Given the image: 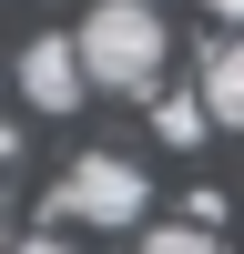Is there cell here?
Wrapping results in <instances>:
<instances>
[{"label": "cell", "mask_w": 244, "mask_h": 254, "mask_svg": "<svg viewBox=\"0 0 244 254\" xmlns=\"http://www.w3.org/2000/svg\"><path fill=\"white\" fill-rule=\"evenodd\" d=\"M193 92H203V112H214L224 132H244V31L203 51V81H193Z\"/></svg>", "instance_id": "277c9868"}, {"label": "cell", "mask_w": 244, "mask_h": 254, "mask_svg": "<svg viewBox=\"0 0 244 254\" xmlns=\"http://www.w3.org/2000/svg\"><path fill=\"white\" fill-rule=\"evenodd\" d=\"M153 132H163V142H203V132H214L203 92H153Z\"/></svg>", "instance_id": "5b68a950"}, {"label": "cell", "mask_w": 244, "mask_h": 254, "mask_svg": "<svg viewBox=\"0 0 244 254\" xmlns=\"http://www.w3.org/2000/svg\"><path fill=\"white\" fill-rule=\"evenodd\" d=\"M203 10H214V20H234V31H244V0H203Z\"/></svg>", "instance_id": "ba28073f"}, {"label": "cell", "mask_w": 244, "mask_h": 254, "mask_svg": "<svg viewBox=\"0 0 244 254\" xmlns=\"http://www.w3.org/2000/svg\"><path fill=\"white\" fill-rule=\"evenodd\" d=\"M10 254H71V244H61V234H20Z\"/></svg>", "instance_id": "52a82bcc"}, {"label": "cell", "mask_w": 244, "mask_h": 254, "mask_svg": "<svg viewBox=\"0 0 244 254\" xmlns=\"http://www.w3.org/2000/svg\"><path fill=\"white\" fill-rule=\"evenodd\" d=\"M142 254H224V244H214V224L183 214V224H163V234H142Z\"/></svg>", "instance_id": "8992f818"}, {"label": "cell", "mask_w": 244, "mask_h": 254, "mask_svg": "<svg viewBox=\"0 0 244 254\" xmlns=\"http://www.w3.org/2000/svg\"><path fill=\"white\" fill-rule=\"evenodd\" d=\"M10 153H20V132H10V122H0V173H10Z\"/></svg>", "instance_id": "9c48e42d"}, {"label": "cell", "mask_w": 244, "mask_h": 254, "mask_svg": "<svg viewBox=\"0 0 244 254\" xmlns=\"http://www.w3.org/2000/svg\"><path fill=\"white\" fill-rule=\"evenodd\" d=\"M163 51H173L163 10H142V0H92V20H81V71H92L102 92H153Z\"/></svg>", "instance_id": "6da1fadb"}, {"label": "cell", "mask_w": 244, "mask_h": 254, "mask_svg": "<svg viewBox=\"0 0 244 254\" xmlns=\"http://www.w3.org/2000/svg\"><path fill=\"white\" fill-rule=\"evenodd\" d=\"M92 71H81V41H31L20 51V102L31 112H81Z\"/></svg>", "instance_id": "3957f363"}, {"label": "cell", "mask_w": 244, "mask_h": 254, "mask_svg": "<svg viewBox=\"0 0 244 254\" xmlns=\"http://www.w3.org/2000/svg\"><path fill=\"white\" fill-rule=\"evenodd\" d=\"M61 214L102 224V234H132V224L153 214V183H142V163H122V153H81L71 173H61V193H51V224Z\"/></svg>", "instance_id": "7a4b0ae2"}, {"label": "cell", "mask_w": 244, "mask_h": 254, "mask_svg": "<svg viewBox=\"0 0 244 254\" xmlns=\"http://www.w3.org/2000/svg\"><path fill=\"white\" fill-rule=\"evenodd\" d=\"M142 10H163V0H142Z\"/></svg>", "instance_id": "30bf717a"}]
</instances>
